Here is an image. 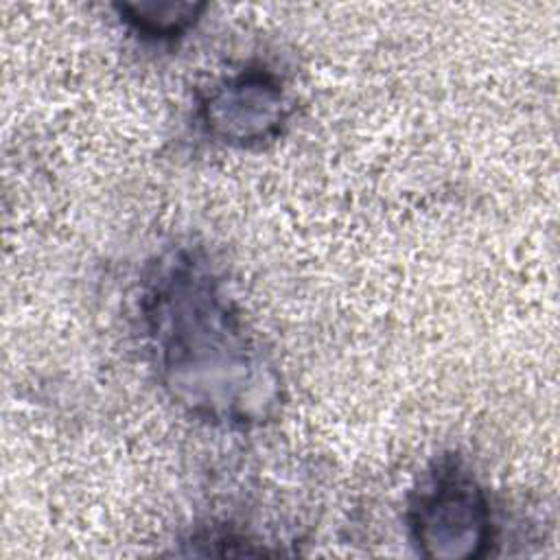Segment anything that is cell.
Listing matches in <instances>:
<instances>
[{
	"mask_svg": "<svg viewBox=\"0 0 560 560\" xmlns=\"http://www.w3.org/2000/svg\"><path fill=\"white\" fill-rule=\"evenodd\" d=\"M140 311L151 365L179 409L223 429H252L276 416L280 372L203 252L179 247L158 258Z\"/></svg>",
	"mask_w": 560,
	"mask_h": 560,
	"instance_id": "obj_1",
	"label": "cell"
},
{
	"mask_svg": "<svg viewBox=\"0 0 560 560\" xmlns=\"http://www.w3.org/2000/svg\"><path fill=\"white\" fill-rule=\"evenodd\" d=\"M407 527L427 558L466 560L488 553L494 521L486 490L455 455L440 457L413 488Z\"/></svg>",
	"mask_w": 560,
	"mask_h": 560,
	"instance_id": "obj_2",
	"label": "cell"
},
{
	"mask_svg": "<svg viewBox=\"0 0 560 560\" xmlns=\"http://www.w3.org/2000/svg\"><path fill=\"white\" fill-rule=\"evenodd\" d=\"M291 98L267 68H245L217 81L199 101V122L210 138L230 147H258L287 125Z\"/></svg>",
	"mask_w": 560,
	"mask_h": 560,
	"instance_id": "obj_3",
	"label": "cell"
},
{
	"mask_svg": "<svg viewBox=\"0 0 560 560\" xmlns=\"http://www.w3.org/2000/svg\"><path fill=\"white\" fill-rule=\"evenodd\" d=\"M120 18L142 37L175 39L184 35L206 4L197 2H122L116 4Z\"/></svg>",
	"mask_w": 560,
	"mask_h": 560,
	"instance_id": "obj_4",
	"label": "cell"
}]
</instances>
